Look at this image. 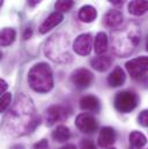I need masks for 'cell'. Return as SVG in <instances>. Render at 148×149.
I'll return each mask as SVG.
<instances>
[{
	"label": "cell",
	"mask_w": 148,
	"mask_h": 149,
	"mask_svg": "<svg viewBox=\"0 0 148 149\" xmlns=\"http://www.w3.org/2000/svg\"><path fill=\"white\" fill-rule=\"evenodd\" d=\"M39 124L40 117L35 112L33 100L23 94H19L3 118L2 128L7 134L19 136L33 132Z\"/></svg>",
	"instance_id": "cell-1"
},
{
	"label": "cell",
	"mask_w": 148,
	"mask_h": 149,
	"mask_svg": "<svg viewBox=\"0 0 148 149\" xmlns=\"http://www.w3.org/2000/svg\"><path fill=\"white\" fill-rule=\"evenodd\" d=\"M141 31L135 22H127L123 27L114 29L111 34L112 51L118 57H128L134 52L140 43Z\"/></svg>",
	"instance_id": "cell-2"
},
{
	"label": "cell",
	"mask_w": 148,
	"mask_h": 149,
	"mask_svg": "<svg viewBox=\"0 0 148 149\" xmlns=\"http://www.w3.org/2000/svg\"><path fill=\"white\" fill-rule=\"evenodd\" d=\"M44 53L57 64H68L73 59L70 51V40L64 34H54L49 38L45 43Z\"/></svg>",
	"instance_id": "cell-3"
},
{
	"label": "cell",
	"mask_w": 148,
	"mask_h": 149,
	"mask_svg": "<svg viewBox=\"0 0 148 149\" xmlns=\"http://www.w3.org/2000/svg\"><path fill=\"white\" fill-rule=\"evenodd\" d=\"M30 88L39 94H46L53 88V75L50 66L45 63L34 65L28 73Z\"/></svg>",
	"instance_id": "cell-4"
},
{
	"label": "cell",
	"mask_w": 148,
	"mask_h": 149,
	"mask_svg": "<svg viewBox=\"0 0 148 149\" xmlns=\"http://www.w3.org/2000/svg\"><path fill=\"white\" fill-rule=\"evenodd\" d=\"M138 102L139 98L135 93L130 90H124V91H119L116 95L113 104L117 111L121 113H128L137 108Z\"/></svg>",
	"instance_id": "cell-5"
},
{
	"label": "cell",
	"mask_w": 148,
	"mask_h": 149,
	"mask_svg": "<svg viewBox=\"0 0 148 149\" xmlns=\"http://www.w3.org/2000/svg\"><path fill=\"white\" fill-rule=\"evenodd\" d=\"M126 71L133 79H139L148 72V57H138L125 64Z\"/></svg>",
	"instance_id": "cell-6"
},
{
	"label": "cell",
	"mask_w": 148,
	"mask_h": 149,
	"mask_svg": "<svg viewBox=\"0 0 148 149\" xmlns=\"http://www.w3.org/2000/svg\"><path fill=\"white\" fill-rule=\"evenodd\" d=\"M70 113L71 111L65 105H60V104L52 105L46 110V125L52 126L56 123L64 121L68 118Z\"/></svg>",
	"instance_id": "cell-7"
},
{
	"label": "cell",
	"mask_w": 148,
	"mask_h": 149,
	"mask_svg": "<svg viewBox=\"0 0 148 149\" xmlns=\"http://www.w3.org/2000/svg\"><path fill=\"white\" fill-rule=\"evenodd\" d=\"M75 126L82 133L90 134V133H94L97 130V121H96L95 117L91 113L82 112V113H80L76 117V119H75Z\"/></svg>",
	"instance_id": "cell-8"
},
{
	"label": "cell",
	"mask_w": 148,
	"mask_h": 149,
	"mask_svg": "<svg viewBox=\"0 0 148 149\" xmlns=\"http://www.w3.org/2000/svg\"><path fill=\"white\" fill-rule=\"evenodd\" d=\"M94 81L93 73L87 68H77L71 75V82L79 89H84Z\"/></svg>",
	"instance_id": "cell-9"
},
{
	"label": "cell",
	"mask_w": 148,
	"mask_h": 149,
	"mask_svg": "<svg viewBox=\"0 0 148 149\" xmlns=\"http://www.w3.org/2000/svg\"><path fill=\"white\" fill-rule=\"evenodd\" d=\"M93 37L90 34H82L75 38L73 50L79 56H89L93 50Z\"/></svg>",
	"instance_id": "cell-10"
},
{
	"label": "cell",
	"mask_w": 148,
	"mask_h": 149,
	"mask_svg": "<svg viewBox=\"0 0 148 149\" xmlns=\"http://www.w3.org/2000/svg\"><path fill=\"white\" fill-rule=\"evenodd\" d=\"M64 20V16L61 13L59 12H53L52 14H50L44 21L43 23L39 26V33L40 34H46L47 31H50L51 29H53L54 27H57L59 23H61V21Z\"/></svg>",
	"instance_id": "cell-11"
},
{
	"label": "cell",
	"mask_w": 148,
	"mask_h": 149,
	"mask_svg": "<svg viewBox=\"0 0 148 149\" xmlns=\"http://www.w3.org/2000/svg\"><path fill=\"white\" fill-rule=\"evenodd\" d=\"M103 22L107 28L117 29L120 27V24L123 22V14L118 9H110L105 13V15L103 17Z\"/></svg>",
	"instance_id": "cell-12"
},
{
	"label": "cell",
	"mask_w": 148,
	"mask_h": 149,
	"mask_svg": "<svg viewBox=\"0 0 148 149\" xmlns=\"http://www.w3.org/2000/svg\"><path fill=\"white\" fill-rule=\"evenodd\" d=\"M116 141V132L112 127H103L98 135V146L101 148H111Z\"/></svg>",
	"instance_id": "cell-13"
},
{
	"label": "cell",
	"mask_w": 148,
	"mask_h": 149,
	"mask_svg": "<svg viewBox=\"0 0 148 149\" xmlns=\"http://www.w3.org/2000/svg\"><path fill=\"white\" fill-rule=\"evenodd\" d=\"M100 101L96 96H93V95H87V96H83L81 100H80V109L84 112H97L100 110Z\"/></svg>",
	"instance_id": "cell-14"
},
{
	"label": "cell",
	"mask_w": 148,
	"mask_h": 149,
	"mask_svg": "<svg viewBox=\"0 0 148 149\" xmlns=\"http://www.w3.org/2000/svg\"><path fill=\"white\" fill-rule=\"evenodd\" d=\"M127 9L130 14L134 16H141L148 12V0H131Z\"/></svg>",
	"instance_id": "cell-15"
},
{
	"label": "cell",
	"mask_w": 148,
	"mask_h": 149,
	"mask_svg": "<svg viewBox=\"0 0 148 149\" xmlns=\"http://www.w3.org/2000/svg\"><path fill=\"white\" fill-rule=\"evenodd\" d=\"M90 65L94 70L98 72H105L108 71L112 65V59L110 56H97L94 59L90 60Z\"/></svg>",
	"instance_id": "cell-16"
},
{
	"label": "cell",
	"mask_w": 148,
	"mask_h": 149,
	"mask_svg": "<svg viewBox=\"0 0 148 149\" xmlns=\"http://www.w3.org/2000/svg\"><path fill=\"white\" fill-rule=\"evenodd\" d=\"M77 16L82 22L90 23L97 17V10L95 9V7H93L90 5H86V6L80 8V10L77 13Z\"/></svg>",
	"instance_id": "cell-17"
},
{
	"label": "cell",
	"mask_w": 148,
	"mask_h": 149,
	"mask_svg": "<svg viewBox=\"0 0 148 149\" xmlns=\"http://www.w3.org/2000/svg\"><path fill=\"white\" fill-rule=\"evenodd\" d=\"M125 80H126V75L121 67H116L110 74L108 75V83L111 87H119V86L124 84Z\"/></svg>",
	"instance_id": "cell-18"
},
{
	"label": "cell",
	"mask_w": 148,
	"mask_h": 149,
	"mask_svg": "<svg viewBox=\"0 0 148 149\" xmlns=\"http://www.w3.org/2000/svg\"><path fill=\"white\" fill-rule=\"evenodd\" d=\"M108 44H109V40H108L107 34L103 33V31L98 33L96 35V37H95V43H94L95 53L97 56H102L108 50Z\"/></svg>",
	"instance_id": "cell-19"
},
{
	"label": "cell",
	"mask_w": 148,
	"mask_h": 149,
	"mask_svg": "<svg viewBox=\"0 0 148 149\" xmlns=\"http://www.w3.org/2000/svg\"><path fill=\"white\" fill-rule=\"evenodd\" d=\"M147 143L146 136L138 131H134L130 134V145L132 146V149H140Z\"/></svg>",
	"instance_id": "cell-20"
},
{
	"label": "cell",
	"mask_w": 148,
	"mask_h": 149,
	"mask_svg": "<svg viewBox=\"0 0 148 149\" xmlns=\"http://www.w3.org/2000/svg\"><path fill=\"white\" fill-rule=\"evenodd\" d=\"M52 138H53V140H56L58 142H65L71 138V132H70L68 127L60 125L52 132Z\"/></svg>",
	"instance_id": "cell-21"
},
{
	"label": "cell",
	"mask_w": 148,
	"mask_h": 149,
	"mask_svg": "<svg viewBox=\"0 0 148 149\" xmlns=\"http://www.w3.org/2000/svg\"><path fill=\"white\" fill-rule=\"evenodd\" d=\"M15 37H16V33L14 29L5 28L2 29L1 35H0V43L2 46H8L15 40Z\"/></svg>",
	"instance_id": "cell-22"
},
{
	"label": "cell",
	"mask_w": 148,
	"mask_h": 149,
	"mask_svg": "<svg viewBox=\"0 0 148 149\" xmlns=\"http://www.w3.org/2000/svg\"><path fill=\"white\" fill-rule=\"evenodd\" d=\"M73 5L74 0H57L54 3V8H56V12H59L63 14V13L70 12Z\"/></svg>",
	"instance_id": "cell-23"
},
{
	"label": "cell",
	"mask_w": 148,
	"mask_h": 149,
	"mask_svg": "<svg viewBox=\"0 0 148 149\" xmlns=\"http://www.w3.org/2000/svg\"><path fill=\"white\" fill-rule=\"evenodd\" d=\"M1 104H0V110L1 112L6 111V109L10 105V102H12V95H10V93H6V94H3L2 96H1Z\"/></svg>",
	"instance_id": "cell-24"
},
{
	"label": "cell",
	"mask_w": 148,
	"mask_h": 149,
	"mask_svg": "<svg viewBox=\"0 0 148 149\" xmlns=\"http://www.w3.org/2000/svg\"><path fill=\"white\" fill-rule=\"evenodd\" d=\"M138 123L144 127H148V110H144L139 113Z\"/></svg>",
	"instance_id": "cell-25"
},
{
	"label": "cell",
	"mask_w": 148,
	"mask_h": 149,
	"mask_svg": "<svg viewBox=\"0 0 148 149\" xmlns=\"http://www.w3.org/2000/svg\"><path fill=\"white\" fill-rule=\"evenodd\" d=\"M80 149H96L94 142L89 139H84L80 142Z\"/></svg>",
	"instance_id": "cell-26"
},
{
	"label": "cell",
	"mask_w": 148,
	"mask_h": 149,
	"mask_svg": "<svg viewBox=\"0 0 148 149\" xmlns=\"http://www.w3.org/2000/svg\"><path fill=\"white\" fill-rule=\"evenodd\" d=\"M33 149H49V143H47V140L43 139L40 140L39 142H37L36 145L34 146Z\"/></svg>",
	"instance_id": "cell-27"
},
{
	"label": "cell",
	"mask_w": 148,
	"mask_h": 149,
	"mask_svg": "<svg viewBox=\"0 0 148 149\" xmlns=\"http://www.w3.org/2000/svg\"><path fill=\"white\" fill-rule=\"evenodd\" d=\"M7 87H8L7 82H6L5 80H0V94H1V96H2L3 94H6V89H7Z\"/></svg>",
	"instance_id": "cell-28"
},
{
	"label": "cell",
	"mask_w": 148,
	"mask_h": 149,
	"mask_svg": "<svg viewBox=\"0 0 148 149\" xmlns=\"http://www.w3.org/2000/svg\"><path fill=\"white\" fill-rule=\"evenodd\" d=\"M33 36V29L31 28H27L23 33V39H29Z\"/></svg>",
	"instance_id": "cell-29"
},
{
	"label": "cell",
	"mask_w": 148,
	"mask_h": 149,
	"mask_svg": "<svg viewBox=\"0 0 148 149\" xmlns=\"http://www.w3.org/2000/svg\"><path fill=\"white\" fill-rule=\"evenodd\" d=\"M40 1H42V0H28V5H29L30 7H35V6L38 5Z\"/></svg>",
	"instance_id": "cell-30"
},
{
	"label": "cell",
	"mask_w": 148,
	"mask_h": 149,
	"mask_svg": "<svg viewBox=\"0 0 148 149\" xmlns=\"http://www.w3.org/2000/svg\"><path fill=\"white\" fill-rule=\"evenodd\" d=\"M109 1H110L111 3H113V5H117V6H118V5H123L126 0H109Z\"/></svg>",
	"instance_id": "cell-31"
},
{
	"label": "cell",
	"mask_w": 148,
	"mask_h": 149,
	"mask_svg": "<svg viewBox=\"0 0 148 149\" xmlns=\"http://www.w3.org/2000/svg\"><path fill=\"white\" fill-rule=\"evenodd\" d=\"M60 149H76V147L74 146V145H66V146H64V147H61Z\"/></svg>",
	"instance_id": "cell-32"
},
{
	"label": "cell",
	"mask_w": 148,
	"mask_h": 149,
	"mask_svg": "<svg viewBox=\"0 0 148 149\" xmlns=\"http://www.w3.org/2000/svg\"><path fill=\"white\" fill-rule=\"evenodd\" d=\"M10 149H24V148H23L22 145H15V146H13Z\"/></svg>",
	"instance_id": "cell-33"
},
{
	"label": "cell",
	"mask_w": 148,
	"mask_h": 149,
	"mask_svg": "<svg viewBox=\"0 0 148 149\" xmlns=\"http://www.w3.org/2000/svg\"><path fill=\"white\" fill-rule=\"evenodd\" d=\"M146 49H147V51H148V38H147V44H146Z\"/></svg>",
	"instance_id": "cell-34"
},
{
	"label": "cell",
	"mask_w": 148,
	"mask_h": 149,
	"mask_svg": "<svg viewBox=\"0 0 148 149\" xmlns=\"http://www.w3.org/2000/svg\"><path fill=\"white\" fill-rule=\"evenodd\" d=\"M108 149H114V148H108Z\"/></svg>",
	"instance_id": "cell-35"
},
{
	"label": "cell",
	"mask_w": 148,
	"mask_h": 149,
	"mask_svg": "<svg viewBox=\"0 0 148 149\" xmlns=\"http://www.w3.org/2000/svg\"><path fill=\"white\" fill-rule=\"evenodd\" d=\"M140 149H141V148H140Z\"/></svg>",
	"instance_id": "cell-36"
}]
</instances>
